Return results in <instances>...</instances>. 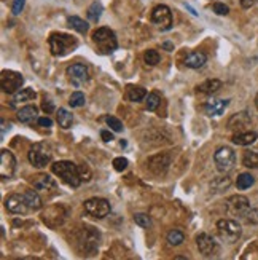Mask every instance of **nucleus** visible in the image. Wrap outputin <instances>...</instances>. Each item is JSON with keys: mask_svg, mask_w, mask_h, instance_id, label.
Wrapping results in <instances>:
<instances>
[{"mask_svg": "<svg viewBox=\"0 0 258 260\" xmlns=\"http://www.w3.org/2000/svg\"><path fill=\"white\" fill-rule=\"evenodd\" d=\"M229 185H231V180H229V177H218V179H215L214 182L211 184V189L214 192H223V190L228 189Z\"/></svg>", "mask_w": 258, "mask_h": 260, "instance_id": "33", "label": "nucleus"}, {"mask_svg": "<svg viewBox=\"0 0 258 260\" xmlns=\"http://www.w3.org/2000/svg\"><path fill=\"white\" fill-rule=\"evenodd\" d=\"M100 137H102V141H104V142H110V141H113V134H112L110 131H107V129H102V131H100Z\"/></svg>", "mask_w": 258, "mask_h": 260, "instance_id": "46", "label": "nucleus"}, {"mask_svg": "<svg viewBox=\"0 0 258 260\" xmlns=\"http://www.w3.org/2000/svg\"><path fill=\"white\" fill-rule=\"evenodd\" d=\"M53 158V149L46 142H35L29 150V161L35 168H45L46 164L51 163Z\"/></svg>", "mask_w": 258, "mask_h": 260, "instance_id": "4", "label": "nucleus"}, {"mask_svg": "<svg viewBox=\"0 0 258 260\" xmlns=\"http://www.w3.org/2000/svg\"><path fill=\"white\" fill-rule=\"evenodd\" d=\"M42 220L45 222L48 227L56 228L62 225L64 220H66V211H64L61 206H51L42 214Z\"/></svg>", "mask_w": 258, "mask_h": 260, "instance_id": "11", "label": "nucleus"}, {"mask_svg": "<svg viewBox=\"0 0 258 260\" xmlns=\"http://www.w3.org/2000/svg\"><path fill=\"white\" fill-rule=\"evenodd\" d=\"M51 171L57 177H61L62 182H66L69 187H80V184L83 182L82 180V176H80V169H78V166L72 161H56L51 164Z\"/></svg>", "mask_w": 258, "mask_h": 260, "instance_id": "1", "label": "nucleus"}, {"mask_svg": "<svg viewBox=\"0 0 258 260\" xmlns=\"http://www.w3.org/2000/svg\"><path fill=\"white\" fill-rule=\"evenodd\" d=\"M6 126H10V125H6V121L2 120V137H5V133H6Z\"/></svg>", "mask_w": 258, "mask_h": 260, "instance_id": "49", "label": "nucleus"}, {"mask_svg": "<svg viewBox=\"0 0 258 260\" xmlns=\"http://www.w3.org/2000/svg\"><path fill=\"white\" fill-rule=\"evenodd\" d=\"M225 208L229 215H234V217H246L247 211L250 209L249 200L242 195H233L229 197L225 203Z\"/></svg>", "mask_w": 258, "mask_h": 260, "instance_id": "8", "label": "nucleus"}, {"mask_svg": "<svg viewBox=\"0 0 258 260\" xmlns=\"http://www.w3.org/2000/svg\"><path fill=\"white\" fill-rule=\"evenodd\" d=\"M32 184L37 190L46 192V190H54L56 182L53 177H49L48 174H37L32 177Z\"/></svg>", "mask_w": 258, "mask_h": 260, "instance_id": "19", "label": "nucleus"}, {"mask_svg": "<svg viewBox=\"0 0 258 260\" xmlns=\"http://www.w3.org/2000/svg\"><path fill=\"white\" fill-rule=\"evenodd\" d=\"M169 164H171V156L168 154H160V155L150 156L148 161H147L148 169L156 176L166 174V171L169 169Z\"/></svg>", "mask_w": 258, "mask_h": 260, "instance_id": "13", "label": "nucleus"}, {"mask_svg": "<svg viewBox=\"0 0 258 260\" xmlns=\"http://www.w3.org/2000/svg\"><path fill=\"white\" fill-rule=\"evenodd\" d=\"M67 23H69V26L72 29H75V31L80 32V34H86V32H88V29H89L88 23H86V21H83L82 18H78V16H70L67 19Z\"/></svg>", "mask_w": 258, "mask_h": 260, "instance_id": "28", "label": "nucleus"}, {"mask_svg": "<svg viewBox=\"0 0 258 260\" xmlns=\"http://www.w3.org/2000/svg\"><path fill=\"white\" fill-rule=\"evenodd\" d=\"M105 121H107V125L110 126L112 131H115V133L123 131V123H121V121H120L118 118H115V117H107Z\"/></svg>", "mask_w": 258, "mask_h": 260, "instance_id": "38", "label": "nucleus"}, {"mask_svg": "<svg viewBox=\"0 0 258 260\" xmlns=\"http://www.w3.org/2000/svg\"><path fill=\"white\" fill-rule=\"evenodd\" d=\"M217 232L221 241H225L228 244L236 243L242 235L241 225L236 220L231 219H221L217 222Z\"/></svg>", "mask_w": 258, "mask_h": 260, "instance_id": "5", "label": "nucleus"}, {"mask_svg": "<svg viewBox=\"0 0 258 260\" xmlns=\"http://www.w3.org/2000/svg\"><path fill=\"white\" fill-rule=\"evenodd\" d=\"M244 219H246L247 223H252V225H258V208H250Z\"/></svg>", "mask_w": 258, "mask_h": 260, "instance_id": "39", "label": "nucleus"}, {"mask_svg": "<svg viewBox=\"0 0 258 260\" xmlns=\"http://www.w3.org/2000/svg\"><path fill=\"white\" fill-rule=\"evenodd\" d=\"M228 104H229L228 99H211L206 103L204 110L209 117H217V115L223 113V110L228 107Z\"/></svg>", "mask_w": 258, "mask_h": 260, "instance_id": "18", "label": "nucleus"}, {"mask_svg": "<svg viewBox=\"0 0 258 260\" xmlns=\"http://www.w3.org/2000/svg\"><path fill=\"white\" fill-rule=\"evenodd\" d=\"M14 171H16V158L10 150L3 149L0 152V174H2V179L11 177Z\"/></svg>", "mask_w": 258, "mask_h": 260, "instance_id": "12", "label": "nucleus"}, {"mask_svg": "<svg viewBox=\"0 0 258 260\" xmlns=\"http://www.w3.org/2000/svg\"><path fill=\"white\" fill-rule=\"evenodd\" d=\"M185 241V235L180 232V230H171L168 233V243L171 246H178Z\"/></svg>", "mask_w": 258, "mask_h": 260, "instance_id": "32", "label": "nucleus"}, {"mask_svg": "<svg viewBox=\"0 0 258 260\" xmlns=\"http://www.w3.org/2000/svg\"><path fill=\"white\" fill-rule=\"evenodd\" d=\"M185 66L190 69H199L207 62V56L203 52H191L185 57Z\"/></svg>", "mask_w": 258, "mask_h": 260, "instance_id": "20", "label": "nucleus"}, {"mask_svg": "<svg viewBox=\"0 0 258 260\" xmlns=\"http://www.w3.org/2000/svg\"><path fill=\"white\" fill-rule=\"evenodd\" d=\"M42 109L45 113H53L54 112V104H53V101H49V99H45L42 103Z\"/></svg>", "mask_w": 258, "mask_h": 260, "instance_id": "43", "label": "nucleus"}, {"mask_svg": "<svg viewBox=\"0 0 258 260\" xmlns=\"http://www.w3.org/2000/svg\"><path fill=\"white\" fill-rule=\"evenodd\" d=\"M250 123H252L250 115L247 112H239V113H236V115H233L231 118H229L228 129H231V131H234V133H242L250 126Z\"/></svg>", "mask_w": 258, "mask_h": 260, "instance_id": "17", "label": "nucleus"}, {"mask_svg": "<svg viewBox=\"0 0 258 260\" xmlns=\"http://www.w3.org/2000/svg\"><path fill=\"white\" fill-rule=\"evenodd\" d=\"M160 104H161L160 95H158V93H150L148 98H147V109L150 112H155L158 107H160Z\"/></svg>", "mask_w": 258, "mask_h": 260, "instance_id": "35", "label": "nucleus"}, {"mask_svg": "<svg viewBox=\"0 0 258 260\" xmlns=\"http://www.w3.org/2000/svg\"><path fill=\"white\" fill-rule=\"evenodd\" d=\"M196 244H198V249L203 256L206 257H211V256H215L218 252V244L217 241L214 240L211 235L207 233H199L196 236Z\"/></svg>", "mask_w": 258, "mask_h": 260, "instance_id": "14", "label": "nucleus"}, {"mask_svg": "<svg viewBox=\"0 0 258 260\" xmlns=\"http://www.w3.org/2000/svg\"><path fill=\"white\" fill-rule=\"evenodd\" d=\"M48 45L53 56H66L78 47V40L69 34L53 32L48 39Z\"/></svg>", "mask_w": 258, "mask_h": 260, "instance_id": "2", "label": "nucleus"}, {"mask_svg": "<svg viewBox=\"0 0 258 260\" xmlns=\"http://www.w3.org/2000/svg\"><path fill=\"white\" fill-rule=\"evenodd\" d=\"M160 53L156 52V50H147L145 53H143V61H145L147 66H156L158 62H160Z\"/></svg>", "mask_w": 258, "mask_h": 260, "instance_id": "34", "label": "nucleus"}, {"mask_svg": "<svg viewBox=\"0 0 258 260\" xmlns=\"http://www.w3.org/2000/svg\"><path fill=\"white\" fill-rule=\"evenodd\" d=\"M24 83V78L19 72L14 70H2V75H0V85H2V90L8 95H16L21 90V86Z\"/></svg>", "mask_w": 258, "mask_h": 260, "instance_id": "6", "label": "nucleus"}, {"mask_svg": "<svg viewBox=\"0 0 258 260\" xmlns=\"http://www.w3.org/2000/svg\"><path fill=\"white\" fill-rule=\"evenodd\" d=\"M24 198L27 201L29 208H31V211H39V209L42 208V198L39 197V193L35 190H26Z\"/></svg>", "mask_w": 258, "mask_h": 260, "instance_id": "27", "label": "nucleus"}, {"mask_svg": "<svg viewBox=\"0 0 258 260\" xmlns=\"http://www.w3.org/2000/svg\"><path fill=\"white\" fill-rule=\"evenodd\" d=\"M255 105H257V109H258V95H257V98H255Z\"/></svg>", "mask_w": 258, "mask_h": 260, "instance_id": "50", "label": "nucleus"}, {"mask_svg": "<svg viewBox=\"0 0 258 260\" xmlns=\"http://www.w3.org/2000/svg\"><path fill=\"white\" fill-rule=\"evenodd\" d=\"M39 109L35 105H24L23 109L18 110V120L21 123H32L34 120H37Z\"/></svg>", "mask_w": 258, "mask_h": 260, "instance_id": "21", "label": "nucleus"}, {"mask_svg": "<svg viewBox=\"0 0 258 260\" xmlns=\"http://www.w3.org/2000/svg\"><path fill=\"white\" fill-rule=\"evenodd\" d=\"M258 139V134L255 131H242V133H236L233 136V144L236 146H250Z\"/></svg>", "mask_w": 258, "mask_h": 260, "instance_id": "22", "label": "nucleus"}, {"mask_svg": "<svg viewBox=\"0 0 258 260\" xmlns=\"http://www.w3.org/2000/svg\"><path fill=\"white\" fill-rule=\"evenodd\" d=\"M56 120H57V125L62 129H69L72 123H74V115H72L67 109H59L56 113Z\"/></svg>", "mask_w": 258, "mask_h": 260, "instance_id": "25", "label": "nucleus"}, {"mask_svg": "<svg viewBox=\"0 0 258 260\" xmlns=\"http://www.w3.org/2000/svg\"><path fill=\"white\" fill-rule=\"evenodd\" d=\"M85 103H86V98H85V95H83L82 91L72 93V96L69 99V104L72 107H82V105H85Z\"/></svg>", "mask_w": 258, "mask_h": 260, "instance_id": "36", "label": "nucleus"}, {"mask_svg": "<svg viewBox=\"0 0 258 260\" xmlns=\"http://www.w3.org/2000/svg\"><path fill=\"white\" fill-rule=\"evenodd\" d=\"M221 88V82L215 80V78H211V80H206L198 86V91L203 93V95H214Z\"/></svg>", "mask_w": 258, "mask_h": 260, "instance_id": "24", "label": "nucleus"}, {"mask_svg": "<svg viewBox=\"0 0 258 260\" xmlns=\"http://www.w3.org/2000/svg\"><path fill=\"white\" fill-rule=\"evenodd\" d=\"M214 161L220 172H229L236 164V154L229 147H220L214 155Z\"/></svg>", "mask_w": 258, "mask_h": 260, "instance_id": "7", "label": "nucleus"}, {"mask_svg": "<svg viewBox=\"0 0 258 260\" xmlns=\"http://www.w3.org/2000/svg\"><path fill=\"white\" fill-rule=\"evenodd\" d=\"M134 222L137 223L139 227H142V228H148V227H152V219H150V215L142 214V212H139V214H135V215H134Z\"/></svg>", "mask_w": 258, "mask_h": 260, "instance_id": "37", "label": "nucleus"}, {"mask_svg": "<svg viewBox=\"0 0 258 260\" xmlns=\"http://www.w3.org/2000/svg\"><path fill=\"white\" fill-rule=\"evenodd\" d=\"M152 23L156 24L161 31H169L172 27V13L169 10V6L158 5L152 13Z\"/></svg>", "mask_w": 258, "mask_h": 260, "instance_id": "10", "label": "nucleus"}, {"mask_svg": "<svg viewBox=\"0 0 258 260\" xmlns=\"http://www.w3.org/2000/svg\"><path fill=\"white\" fill-rule=\"evenodd\" d=\"M78 169H80V176H82V180H89V179H91V171H89V168H88V166L82 164V166H78Z\"/></svg>", "mask_w": 258, "mask_h": 260, "instance_id": "44", "label": "nucleus"}, {"mask_svg": "<svg viewBox=\"0 0 258 260\" xmlns=\"http://www.w3.org/2000/svg\"><path fill=\"white\" fill-rule=\"evenodd\" d=\"M37 123L43 128H51L53 126V120L49 118V117H40L37 118Z\"/></svg>", "mask_w": 258, "mask_h": 260, "instance_id": "45", "label": "nucleus"}, {"mask_svg": "<svg viewBox=\"0 0 258 260\" xmlns=\"http://www.w3.org/2000/svg\"><path fill=\"white\" fill-rule=\"evenodd\" d=\"M255 184V179L254 176L247 174V172H244V174H241L238 177V180H236V185H238L239 190H246V189H250Z\"/></svg>", "mask_w": 258, "mask_h": 260, "instance_id": "31", "label": "nucleus"}, {"mask_svg": "<svg viewBox=\"0 0 258 260\" xmlns=\"http://www.w3.org/2000/svg\"><path fill=\"white\" fill-rule=\"evenodd\" d=\"M147 96V90L142 88V86H134V85H129L128 90H126V98L128 101L131 103H140Z\"/></svg>", "mask_w": 258, "mask_h": 260, "instance_id": "23", "label": "nucleus"}, {"mask_svg": "<svg viewBox=\"0 0 258 260\" xmlns=\"http://www.w3.org/2000/svg\"><path fill=\"white\" fill-rule=\"evenodd\" d=\"M24 2H26V0H13V6H11L13 14H19L21 11H23Z\"/></svg>", "mask_w": 258, "mask_h": 260, "instance_id": "42", "label": "nucleus"}, {"mask_svg": "<svg viewBox=\"0 0 258 260\" xmlns=\"http://www.w3.org/2000/svg\"><path fill=\"white\" fill-rule=\"evenodd\" d=\"M67 77L75 86H80L88 82L89 78L88 67H86L85 64H72V66L67 67Z\"/></svg>", "mask_w": 258, "mask_h": 260, "instance_id": "16", "label": "nucleus"}, {"mask_svg": "<svg viewBox=\"0 0 258 260\" xmlns=\"http://www.w3.org/2000/svg\"><path fill=\"white\" fill-rule=\"evenodd\" d=\"M92 42L96 45V52L100 54H112L118 47L117 35L109 27H99L92 32Z\"/></svg>", "mask_w": 258, "mask_h": 260, "instance_id": "3", "label": "nucleus"}, {"mask_svg": "<svg viewBox=\"0 0 258 260\" xmlns=\"http://www.w3.org/2000/svg\"><path fill=\"white\" fill-rule=\"evenodd\" d=\"M5 206L11 214H26L27 211H31V208H29L27 201L24 198V193L23 195H19V193L10 195V197L5 200Z\"/></svg>", "mask_w": 258, "mask_h": 260, "instance_id": "15", "label": "nucleus"}, {"mask_svg": "<svg viewBox=\"0 0 258 260\" xmlns=\"http://www.w3.org/2000/svg\"><path fill=\"white\" fill-rule=\"evenodd\" d=\"M86 14H88V19L92 21V23H97L100 14H102V5H100L99 2H92L89 5L88 11H86Z\"/></svg>", "mask_w": 258, "mask_h": 260, "instance_id": "30", "label": "nucleus"}, {"mask_svg": "<svg viewBox=\"0 0 258 260\" xmlns=\"http://www.w3.org/2000/svg\"><path fill=\"white\" fill-rule=\"evenodd\" d=\"M163 48L168 50V52H172V50H174V45H172L171 42H164V43H163Z\"/></svg>", "mask_w": 258, "mask_h": 260, "instance_id": "48", "label": "nucleus"}, {"mask_svg": "<svg viewBox=\"0 0 258 260\" xmlns=\"http://www.w3.org/2000/svg\"><path fill=\"white\" fill-rule=\"evenodd\" d=\"M113 168H115V171H118V172L125 171L128 168V160H126V158H123V156L115 158V160H113Z\"/></svg>", "mask_w": 258, "mask_h": 260, "instance_id": "40", "label": "nucleus"}, {"mask_svg": "<svg viewBox=\"0 0 258 260\" xmlns=\"http://www.w3.org/2000/svg\"><path fill=\"white\" fill-rule=\"evenodd\" d=\"M212 10L217 13V14H220V16H225V14H228L229 13V8H228V5H225V3H220V2H215L214 5H212Z\"/></svg>", "mask_w": 258, "mask_h": 260, "instance_id": "41", "label": "nucleus"}, {"mask_svg": "<svg viewBox=\"0 0 258 260\" xmlns=\"http://www.w3.org/2000/svg\"><path fill=\"white\" fill-rule=\"evenodd\" d=\"M242 164L246 166V168H250V169H257L258 168V154L257 152H246L242 156Z\"/></svg>", "mask_w": 258, "mask_h": 260, "instance_id": "29", "label": "nucleus"}, {"mask_svg": "<svg viewBox=\"0 0 258 260\" xmlns=\"http://www.w3.org/2000/svg\"><path fill=\"white\" fill-rule=\"evenodd\" d=\"M85 211L96 219H104L110 214V203L104 198H89L85 201Z\"/></svg>", "mask_w": 258, "mask_h": 260, "instance_id": "9", "label": "nucleus"}, {"mask_svg": "<svg viewBox=\"0 0 258 260\" xmlns=\"http://www.w3.org/2000/svg\"><path fill=\"white\" fill-rule=\"evenodd\" d=\"M257 2H258V0H239V3H241L242 8H250V6H254Z\"/></svg>", "mask_w": 258, "mask_h": 260, "instance_id": "47", "label": "nucleus"}, {"mask_svg": "<svg viewBox=\"0 0 258 260\" xmlns=\"http://www.w3.org/2000/svg\"><path fill=\"white\" fill-rule=\"evenodd\" d=\"M37 98V93H35L32 88H24L18 91L16 95H14V99H13V105L16 104H23V103H29V101H34Z\"/></svg>", "mask_w": 258, "mask_h": 260, "instance_id": "26", "label": "nucleus"}]
</instances>
